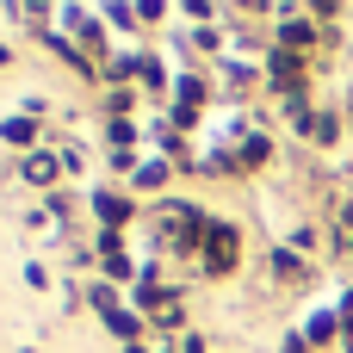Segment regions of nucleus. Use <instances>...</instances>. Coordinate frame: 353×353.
I'll list each match as a JSON object with an SVG mask.
<instances>
[{
  "label": "nucleus",
  "instance_id": "1",
  "mask_svg": "<svg viewBox=\"0 0 353 353\" xmlns=\"http://www.w3.org/2000/svg\"><path fill=\"white\" fill-rule=\"evenodd\" d=\"M236 261V236L230 230H211V267H230Z\"/></svg>",
  "mask_w": 353,
  "mask_h": 353
}]
</instances>
